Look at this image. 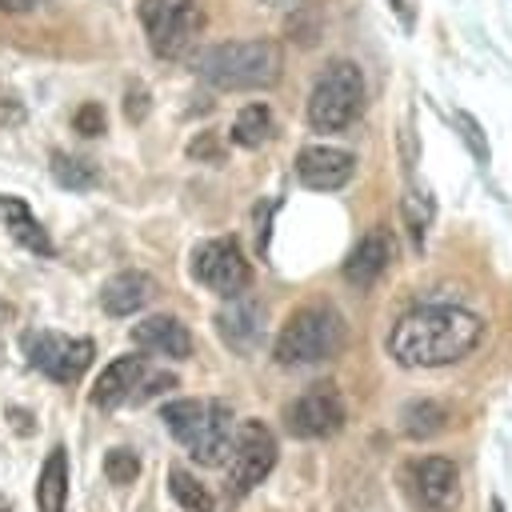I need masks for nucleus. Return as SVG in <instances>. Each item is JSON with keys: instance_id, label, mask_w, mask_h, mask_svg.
I'll return each mask as SVG.
<instances>
[{"instance_id": "423d86ee", "label": "nucleus", "mask_w": 512, "mask_h": 512, "mask_svg": "<svg viewBox=\"0 0 512 512\" xmlns=\"http://www.w3.org/2000/svg\"><path fill=\"white\" fill-rule=\"evenodd\" d=\"M20 352L36 372H44L56 384H76L96 356L88 336H64V332H48V328H28L20 336Z\"/></svg>"}, {"instance_id": "cd10ccee", "label": "nucleus", "mask_w": 512, "mask_h": 512, "mask_svg": "<svg viewBox=\"0 0 512 512\" xmlns=\"http://www.w3.org/2000/svg\"><path fill=\"white\" fill-rule=\"evenodd\" d=\"M72 128H76L80 136H100V132L108 128V116H104V108H100L96 100H88V104H80V108H76Z\"/></svg>"}, {"instance_id": "72a5a7b5", "label": "nucleus", "mask_w": 512, "mask_h": 512, "mask_svg": "<svg viewBox=\"0 0 512 512\" xmlns=\"http://www.w3.org/2000/svg\"><path fill=\"white\" fill-rule=\"evenodd\" d=\"M28 4H36V0H0V8H28Z\"/></svg>"}, {"instance_id": "6ab92c4d", "label": "nucleus", "mask_w": 512, "mask_h": 512, "mask_svg": "<svg viewBox=\"0 0 512 512\" xmlns=\"http://www.w3.org/2000/svg\"><path fill=\"white\" fill-rule=\"evenodd\" d=\"M68 504V452L56 444L36 476V512H64Z\"/></svg>"}, {"instance_id": "473e14b6", "label": "nucleus", "mask_w": 512, "mask_h": 512, "mask_svg": "<svg viewBox=\"0 0 512 512\" xmlns=\"http://www.w3.org/2000/svg\"><path fill=\"white\" fill-rule=\"evenodd\" d=\"M168 388H176V376H152L140 392H132V400H148V396H160V392H168Z\"/></svg>"}, {"instance_id": "20e7f679", "label": "nucleus", "mask_w": 512, "mask_h": 512, "mask_svg": "<svg viewBox=\"0 0 512 512\" xmlns=\"http://www.w3.org/2000/svg\"><path fill=\"white\" fill-rule=\"evenodd\" d=\"M364 104V76L352 60H332L308 96V124L316 132H340L356 120Z\"/></svg>"}, {"instance_id": "f257e3e1", "label": "nucleus", "mask_w": 512, "mask_h": 512, "mask_svg": "<svg viewBox=\"0 0 512 512\" xmlns=\"http://www.w3.org/2000/svg\"><path fill=\"white\" fill-rule=\"evenodd\" d=\"M484 336L480 316L452 304H424L396 320L388 336V356L400 368H444L464 360Z\"/></svg>"}, {"instance_id": "39448f33", "label": "nucleus", "mask_w": 512, "mask_h": 512, "mask_svg": "<svg viewBox=\"0 0 512 512\" xmlns=\"http://www.w3.org/2000/svg\"><path fill=\"white\" fill-rule=\"evenodd\" d=\"M140 24L148 32V48L160 60H180L204 28V12L196 0H140Z\"/></svg>"}, {"instance_id": "393cba45", "label": "nucleus", "mask_w": 512, "mask_h": 512, "mask_svg": "<svg viewBox=\"0 0 512 512\" xmlns=\"http://www.w3.org/2000/svg\"><path fill=\"white\" fill-rule=\"evenodd\" d=\"M428 220H432V204H428V196L424 192H408L404 196V224H408V232H412V244L420 248L424 244V232H428Z\"/></svg>"}, {"instance_id": "c85d7f7f", "label": "nucleus", "mask_w": 512, "mask_h": 512, "mask_svg": "<svg viewBox=\"0 0 512 512\" xmlns=\"http://www.w3.org/2000/svg\"><path fill=\"white\" fill-rule=\"evenodd\" d=\"M24 116H28L24 100L0 80V128H16V124H24Z\"/></svg>"}, {"instance_id": "bb28decb", "label": "nucleus", "mask_w": 512, "mask_h": 512, "mask_svg": "<svg viewBox=\"0 0 512 512\" xmlns=\"http://www.w3.org/2000/svg\"><path fill=\"white\" fill-rule=\"evenodd\" d=\"M452 120H456V128H460V136H464L472 160H476V164H488V140H484L476 116H468V112H452Z\"/></svg>"}, {"instance_id": "b1692460", "label": "nucleus", "mask_w": 512, "mask_h": 512, "mask_svg": "<svg viewBox=\"0 0 512 512\" xmlns=\"http://www.w3.org/2000/svg\"><path fill=\"white\" fill-rule=\"evenodd\" d=\"M204 412H208V400H172V404H164L160 420H164V428L180 444H188V436L196 432V424L204 420Z\"/></svg>"}, {"instance_id": "1a4fd4ad", "label": "nucleus", "mask_w": 512, "mask_h": 512, "mask_svg": "<svg viewBox=\"0 0 512 512\" xmlns=\"http://www.w3.org/2000/svg\"><path fill=\"white\" fill-rule=\"evenodd\" d=\"M284 424L300 440H324V436L344 428V400H340V392L332 384L308 388L304 396H296L284 408Z\"/></svg>"}, {"instance_id": "c9c22d12", "label": "nucleus", "mask_w": 512, "mask_h": 512, "mask_svg": "<svg viewBox=\"0 0 512 512\" xmlns=\"http://www.w3.org/2000/svg\"><path fill=\"white\" fill-rule=\"evenodd\" d=\"M0 512H8V508H4V504H0Z\"/></svg>"}, {"instance_id": "aec40b11", "label": "nucleus", "mask_w": 512, "mask_h": 512, "mask_svg": "<svg viewBox=\"0 0 512 512\" xmlns=\"http://www.w3.org/2000/svg\"><path fill=\"white\" fill-rule=\"evenodd\" d=\"M444 424H448V408L440 400H408L400 408V432L408 440H428L444 432Z\"/></svg>"}, {"instance_id": "0eeeda50", "label": "nucleus", "mask_w": 512, "mask_h": 512, "mask_svg": "<svg viewBox=\"0 0 512 512\" xmlns=\"http://www.w3.org/2000/svg\"><path fill=\"white\" fill-rule=\"evenodd\" d=\"M192 280L204 284L208 292L224 296V300H236L252 284V264L244 260V252L232 236L204 240L192 248Z\"/></svg>"}, {"instance_id": "dca6fc26", "label": "nucleus", "mask_w": 512, "mask_h": 512, "mask_svg": "<svg viewBox=\"0 0 512 512\" xmlns=\"http://www.w3.org/2000/svg\"><path fill=\"white\" fill-rule=\"evenodd\" d=\"M152 296H156V280H152L148 272L128 268V272H116L112 280H104V288H100V308H104L108 316H132V312H140Z\"/></svg>"}, {"instance_id": "2eb2a0df", "label": "nucleus", "mask_w": 512, "mask_h": 512, "mask_svg": "<svg viewBox=\"0 0 512 512\" xmlns=\"http://www.w3.org/2000/svg\"><path fill=\"white\" fill-rule=\"evenodd\" d=\"M388 264H392V236L380 232V228H372V232H364L360 244L348 252V260H344V280L364 292V288H372V284L384 276Z\"/></svg>"}, {"instance_id": "4be33fe9", "label": "nucleus", "mask_w": 512, "mask_h": 512, "mask_svg": "<svg viewBox=\"0 0 512 512\" xmlns=\"http://www.w3.org/2000/svg\"><path fill=\"white\" fill-rule=\"evenodd\" d=\"M272 136V112L268 104H244L232 120V140L240 148H260L264 140Z\"/></svg>"}, {"instance_id": "ddd939ff", "label": "nucleus", "mask_w": 512, "mask_h": 512, "mask_svg": "<svg viewBox=\"0 0 512 512\" xmlns=\"http://www.w3.org/2000/svg\"><path fill=\"white\" fill-rule=\"evenodd\" d=\"M216 332H220V340H224L232 352H240V356L256 352L260 340H264V304L236 296V304H228V308L216 316Z\"/></svg>"}, {"instance_id": "2f4dec72", "label": "nucleus", "mask_w": 512, "mask_h": 512, "mask_svg": "<svg viewBox=\"0 0 512 512\" xmlns=\"http://www.w3.org/2000/svg\"><path fill=\"white\" fill-rule=\"evenodd\" d=\"M388 8L396 12V20H400V28H404V32H412V28H416V0H388Z\"/></svg>"}, {"instance_id": "f03ea898", "label": "nucleus", "mask_w": 512, "mask_h": 512, "mask_svg": "<svg viewBox=\"0 0 512 512\" xmlns=\"http://www.w3.org/2000/svg\"><path fill=\"white\" fill-rule=\"evenodd\" d=\"M200 80H208L220 92H256L272 88L284 72V52L276 40H224L200 52L196 60Z\"/></svg>"}, {"instance_id": "7ed1b4c3", "label": "nucleus", "mask_w": 512, "mask_h": 512, "mask_svg": "<svg viewBox=\"0 0 512 512\" xmlns=\"http://www.w3.org/2000/svg\"><path fill=\"white\" fill-rule=\"evenodd\" d=\"M344 344V320L332 304H308L292 312V320L276 336V360L280 364H316L336 356Z\"/></svg>"}, {"instance_id": "c756f323", "label": "nucleus", "mask_w": 512, "mask_h": 512, "mask_svg": "<svg viewBox=\"0 0 512 512\" xmlns=\"http://www.w3.org/2000/svg\"><path fill=\"white\" fill-rule=\"evenodd\" d=\"M124 116H128L132 124H140V120L148 116V92H144V84H132V88L124 92Z\"/></svg>"}, {"instance_id": "a211bd4d", "label": "nucleus", "mask_w": 512, "mask_h": 512, "mask_svg": "<svg viewBox=\"0 0 512 512\" xmlns=\"http://www.w3.org/2000/svg\"><path fill=\"white\" fill-rule=\"evenodd\" d=\"M140 380H144L140 356H116V360L100 372V380H96V388H92V404H96V408H116V404L132 400V392L140 388Z\"/></svg>"}, {"instance_id": "5701e85b", "label": "nucleus", "mask_w": 512, "mask_h": 512, "mask_svg": "<svg viewBox=\"0 0 512 512\" xmlns=\"http://www.w3.org/2000/svg\"><path fill=\"white\" fill-rule=\"evenodd\" d=\"M168 492H172V500H176L184 512H212V508H216L212 492H208L192 472H184V468H172V472H168Z\"/></svg>"}, {"instance_id": "4468645a", "label": "nucleus", "mask_w": 512, "mask_h": 512, "mask_svg": "<svg viewBox=\"0 0 512 512\" xmlns=\"http://www.w3.org/2000/svg\"><path fill=\"white\" fill-rule=\"evenodd\" d=\"M132 344L140 352L168 356V360H188L192 356V332L176 316H148V320L132 324Z\"/></svg>"}, {"instance_id": "412c9836", "label": "nucleus", "mask_w": 512, "mask_h": 512, "mask_svg": "<svg viewBox=\"0 0 512 512\" xmlns=\"http://www.w3.org/2000/svg\"><path fill=\"white\" fill-rule=\"evenodd\" d=\"M52 180L68 192H92L100 184V168L84 156H72V152H52Z\"/></svg>"}, {"instance_id": "7c9ffc66", "label": "nucleus", "mask_w": 512, "mask_h": 512, "mask_svg": "<svg viewBox=\"0 0 512 512\" xmlns=\"http://www.w3.org/2000/svg\"><path fill=\"white\" fill-rule=\"evenodd\" d=\"M188 156H196V160H212V164H216V160H220V144H216V136L204 132L200 140H192V144H188Z\"/></svg>"}, {"instance_id": "f3484780", "label": "nucleus", "mask_w": 512, "mask_h": 512, "mask_svg": "<svg viewBox=\"0 0 512 512\" xmlns=\"http://www.w3.org/2000/svg\"><path fill=\"white\" fill-rule=\"evenodd\" d=\"M0 220H4V228L12 232V240H16L20 248H28V252H36V256H52V252H56V248H52V236L44 232V224L32 216V208H28L20 196L0 192Z\"/></svg>"}, {"instance_id": "f8f14e48", "label": "nucleus", "mask_w": 512, "mask_h": 512, "mask_svg": "<svg viewBox=\"0 0 512 512\" xmlns=\"http://www.w3.org/2000/svg\"><path fill=\"white\" fill-rule=\"evenodd\" d=\"M184 448H188L192 460H200L208 468L228 464V456H232V408L224 400H208V412H204V420L196 424V432L188 436Z\"/></svg>"}, {"instance_id": "9d476101", "label": "nucleus", "mask_w": 512, "mask_h": 512, "mask_svg": "<svg viewBox=\"0 0 512 512\" xmlns=\"http://www.w3.org/2000/svg\"><path fill=\"white\" fill-rule=\"evenodd\" d=\"M408 492L428 512H452L460 504V472L444 456H420L404 468Z\"/></svg>"}, {"instance_id": "6e6552de", "label": "nucleus", "mask_w": 512, "mask_h": 512, "mask_svg": "<svg viewBox=\"0 0 512 512\" xmlns=\"http://www.w3.org/2000/svg\"><path fill=\"white\" fill-rule=\"evenodd\" d=\"M276 468V440L260 420H244L232 436L228 456V488L232 496H248L268 472Z\"/></svg>"}, {"instance_id": "f704fd0d", "label": "nucleus", "mask_w": 512, "mask_h": 512, "mask_svg": "<svg viewBox=\"0 0 512 512\" xmlns=\"http://www.w3.org/2000/svg\"><path fill=\"white\" fill-rule=\"evenodd\" d=\"M260 4H264V8H288L292 0H260Z\"/></svg>"}, {"instance_id": "9b49d317", "label": "nucleus", "mask_w": 512, "mask_h": 512, "mask_svg": "<svg viewBox=\"0 0 512 512\" xmlns=\"http://www.w3.org/2000/svg\"><path fill=\"white\" fill-rule=\"evenodd\" d=\"M352 172H356V156L332 144H308L296 156V176L312 192H336L352 180Z\"/></svg>"}, {"instance_id": "a878e982", "label": "nucleus", "mask_w": 512, "mask_h": 512, "mask_svg": "<svg viewBox=\"0 0 512 512\" xmlns=\"http://www.w3.org/2000/svg\"><path fill=\"white\" fill-rule=\"evenodd\" d=\"M104 476H108V484H120V488L132 484L140 476V456L132 448H112L104 456Z\"/></svg>"}]
</instances>
